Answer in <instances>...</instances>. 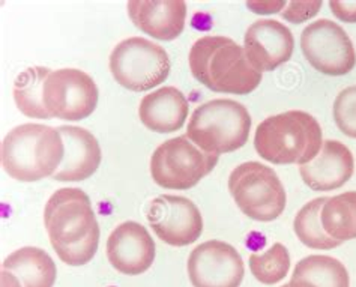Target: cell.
<instances>
[{
  "label": "cell",
  "instance_id": "1",
  "mask_svg": "<svg viewBox=\"0 0 356 287\" xmlns=\"http://www.w3.org/2000/svg\"><path fill=\"white\" fill-rule=\"evenodd\" d=\"M188 63L193 77L217 94L248 95L261 83L243 45L227 36L206 35L191 45Z\"/></svg>",
  "mask_w": 356,
  "mask_h": 287
},
{
  "label": "cell",
  "instance_id": "2",
  "mask_svg": "<svg viewBox=\"0 0 356 287\" xmlns=\"http://www.w3.org/2000/svg\"><path fill=\"white\" fill-rule=\"evenodd\" d=\"M63 156L65 143L59 129L41 124H23L13 128L0 146L2 167L18 182L53 178Z\"/></svg>",
  "mask_w": 356,
  "mask_h": 287
},
{
  "label": "cell",
  "instance_id": "3",
  "mask_svg": "<svg viewBox=\"0 0 356 287\" xmlns=\"http://www.w3.org/2000/svg\"><path fill=\"white\" fill-rule=\"evenodd\" d=\"M323 142L321 124L302 110H289L266 117L254 134L256 152L275 165L310 163L322 151Z\"/></svg>",
  "mask_w": 356,
  "mask_h": 287
},
{
  "label": "cell",
  "instance_id": "4",
  "mask_svg": "<svg viewBox=\"0 0 356 287\" xmlns=\"http://www.w3.org/2000/svg\"><path fill=\"white\" fill-rule=\"evenodd\" d=\"M248 108L235 99H212L194 110L186 137L206 154L224 155L248 143L251 131Z\"/></svg>",
  "mask_w": 356,
  "mask_h": 287
},
{
  "label": "cell",
  "instance_id": "5",
  "mask_svg": "<svg viewBox=\"0 0 356 287\" xmlns=\"http://www.w3.org/2000/svg\"><path fill=\"white\" fill-rule=\"evenodd\" d=\"M229 191L243 215L270 223L287 205L284 185L277 172L259 161L242 163L229 176Z\"/></svg>",
  "mask_w": 356,
  "mask_h": 287
},
{
  "label": "cell",
  "instance_id": "6",
  "mask_svg": "<svg viewBox=\"0 0 356 287\" xmlns=\"http://www.w3.org/2000/svg\"><path fill=\"white\" fill-rule=\"evenodd\" d=\"M108 67L118 85L131 92H146L168 79L172 63L161 45L133 36L111 50Z\"/></svg>",
  "mask_w": 356,
  "mask_h": 287
},
{
  "label": "cell",
  "instance_id": "7",
  "mask_svg": "<svg viewBox=\"0 0 356 287\" xmlns=\"http://www.w3.org/2000/svg\"><path fill=\"white\" fill-rule=\"evenodd\" d=\"M220 161V156L199 149L188 137L181 136L159 145L151 156V176L165 190L185 191L195 187Z\"/></svg>",
  "mask_w": 356,
  "mask_h": 287
},
{
  "label": "cell",
  "instance_id": "8",
  "mask_svg": "<svg viewBox=\"0 0 356 287\" xmlns=\"http://www.w3.org/2000/svg\"><path fill=\"white\" fill-rule=\"evenodd\" d=\"M44 106L60 120L88 119L97 110L99 90L88 72L76 68L51 71L44 83Z\"/></svg>",
  "mask_w": 356,
  "mask_h": 287
},
{
  "label": "cell",
  "instance_id": "9",
  "mask_svg": "<svg viewBox=\"0 0 356 287\" xmlns=\"http://www.w3.org/2000/svg\"><path fill=\"white\" fill-rule=\"evenodd\" d=\"M301 50L307 62L325 76L341 77L356 67V51L348 32L327 18L305 27L301 33Z\"/></svg>",
  "mask_w": 356,
  "mask_h": 287
},
{
  "label": "cell",
  "instance_id": "10",
  "mask_svg": "<svg viewBox=\"0 0 356 287\" xmlns=\"http://www.w3.org/2000/svg\"><path fill=\"white\" fill-rule=\"evenodd\" d=\"M44 226L51 245H71L88 238L99 224L86 192L60 188L45 203Z\"/></svg>",
  "mask_w": 356,
  "mask_h": 287
},
{
  "label": "cell",
  "instance_id": "11",
  "mask_svg": "<svg viewBox=\"0 0 356 287\" xmlns=\"http://www.w3.org/2000/svg\"><path fill=\"white\" fill-rule=\"evenodd\" d=\"M145 214L156 238L167 245H191L203 233L202 212L186 197L163 194L149 203Z\"/></svg>",
  "mask_w": 356,
  "mask_h": 287
},
{
  "label": "cell",
  "instance_id": "12",
  "mask_svg": "<svg viewBox=\"0 0 356 287\" xmlns=\"http://www.w3.org/2000/svg\"><path fill=\"white\" fill-rule=\"evenodd\" d=\"M186 271L193 287H241L245 266L235 247L212 239L193 249Z\"/></svg>",
  "mask_w": 356,
  "mask_h": 287
},
{
  "label": "cell",
  "instance_id": "13",
  "mask_svg": "<svg viewBox=\"0 0 356 287\" xmlns=\"http://www.w3.org/2000/svg\"><path fill=\"white\" fill-rule=\"evenodd\" d=\"M243 50L252 68L260 74L270 72L292 58L295 38L286 24L266 18L248 27L243 36Z\"/></svg>",
  "mask_w": 356,
  "mask_h": 287
},
{
  "label": "cell",
  "instance_id": "14",
  "mask_svg": "<svg viewBox=\"0 0 356 287\" xmlns=\"http://www.w3.org/2000/svg\"><path fill=\"white\" fill-rule=\"evenodd\" d=\"M155 240L137 221H125L107 239V259L124 275H142L155 262Z\"/></svg>",
  "mask_w": 356,
  "mask_h": 287
},
{
  "label": "cell",
  "instance_id": "15",
  "mask_svg": "<svg viewBox=\"0 0 356 287\" xmlns=\"http://www.w3.org/2000/svg\"><path fill=\"white\" fill-rule=\"evenodd\" d=\"M127 11L137 29L158 41H173L185 29L184 0H129Z\"/></svg>",
  "mask_w": 356,
  "mask_h": 287
},
{
  "label": "cell",
  "instance_id": "16",
  "mask_svg": "<svg viewBox=\"0 0 356 287\" xmlns=\"http://www.w3.org/2000/svg\"><path fill=\"white\" fill-rule=\"evenodd\" d=\"M355 170L353 154L339 140H325L316 158L299 165V174L313 191H335L349 182Z\"/></svg>",
  "mask_w": 356,
  "mask_h": 287
},
{
  "label": "cell",
  "instance_id": "17",
  "mask_svg": "<svg viewBox=\"0 0 356 287\" xmlns=\"http://www.w3.org/2000/svg\"><path fill=\"white\" fill-rule=\"evenodd\" d=\"M58 129L65 143V156L53 179L59 182L89 179L98 170L102 160V151L97 137L81 126L63 125Z\"/></svg>",
  "mask_w": 356,
  "mask_h": 287
},
{
  "label": "cell",
  "instance_id": "18",
  "mask_svg": "<svg viewBox=\"0 0 356 287\" xmlns=\"http://www.w3.org/2000/svg\"><path fill=\"white\" fill-rule=\"evenodd\" d=\"M190 113V103L179 89L164 86L145 95L138 106L142 124L158 134H170L185 125Z\"/></svg>",
  "mask_w": 356,
  "mask_h": 287
},
{
  "label": "cell",
  "instance_id": "19",
  "mask_svg": "<svg viewBox=\"0 0 356 287\" xmlns=\"http://www.w3.org/2000/svg\"><path fill=\"white\" fill-rule=\"evenodd\" d=\"M2 270L14 274L23 287H53L58 268L53 257L38 247H22L9 254Z\"/></svg>",
  "mask_w": 356,
  "mask_h": 287
},
{
  "label": "cell",
  "instance_id": "20",
  "mask_svg": "<svg viewBox=\"0 0 356 287\" xmlns=\"http://www.w3.org/2000/svg\"><path fill=\"white\" fill-rule=\"evenodd\" d=\"M289 287H350V277L339 259L312 254L296 263Z\"/></svg>",
  "mask_w": 356,
  "mask_h": 287
},
{
  "label": "cell",
  "instance_id": "21",
  "mask_svg": "<svg viewBox=\"0 0 356 287\" xmlns=\"http://www.w3.org/2000/svg\"><path fill=\"white\" fill-rule=\"evenodd\" d=\"M51 69L31 67L18 74L14 83V101L20 112L32 119H51L44 106V83Z\"/></svg>",
  "mask_w": 356,
  "mask_h": 287
},
{
  "label": "cell",
  "instance_id": "22",
  "mask_svg": "<svg viewBox=\"0 0 356 287\" xmlns=\"http://www.w3.org/2000/svg\"><path fill=\"white\" fill-rule=\"evenodd\" d=\"M322 226L337 240L356 239V191L327 197L322 208Z\"/></svg>",
  "mask_w": 356,
  "mask_h": 287
},
{
  "label": "cell",
  "instance_id": "23",
  "mask_svg": "<svg viewBox=\"0 0 356 287\" xmlns=\"http://www.w3.org/2000/svg\"><path fill=\"white\" fill-rule=\"evenodd\" d=\"M326 200L327 197H317L305 203L293 220L295 235L312 249H334L343 244L327 235L322 226V208Z\"/></svg>",
  "mask_w": 356,
  "mask_h": 287
},
{
  "label": "cell",
  "instance_id": "24",
  "mask_svg": "<svg viewBox=\"0 0 356 287\" xmlns=\"http://www.w3.org/2000/svg\"><path fill=\"white\" fill-rule=\"evenodd\" d=\"M248 265L252 277L259 283L265 286L278 284L286 279L290 271L289 249L281 243H275L264 254L252 253Z\"/></svg>",
  "mask_w": 356,
  "mask_h": 287
},
{
  "label": "cell",
  "instance_id": "25",
  "mask_svg": "<svg viewBox=\"0 0 356 287\" xmlns=\"http://www.w3.org/2000/svg\"><path fill=\"white\" fill-rule=\"evenodd\" d=\"M99 236H101V231L98 226L97 229H93L90 231V235L88 238H84L77 244L51 245V247L65 265L83 266V265H88L92 259L95 257L98 252V245H99Z\"/></svg>",
  "mask_w": 356,
  "mask_h": 287
},
{
  "label": "cell",
  "instance_id": "26",
  "mask_svg": "<svg viewBox=\"0 0 356 287\" xmlns=\"http://www.w3.org/2000/svg\"><path fill=\"white\" fill-rule=\"evenodd\" d=\"M332 116L337 128L350 138H356V86L343 89L332 106Z\"/></svg>",
  "mask_w": 356,
  "mask_h": 287
},
{
  "label": "cell",
  "instance_id": "27",
  "mask_svg": "<svg viewBox=\"0 0 356 287\" xmlns=\"http://www.w3.org/2000/svg\"><path fill=\"white\" fill-rule=\"evenodd\" d=\"M322 0H292V2H287L281 15L289 23L301 24L313 20L322 9Z\"/></svg>",
  "mask_w": 356,
  "mask_h": 287
},
{
  "label": "cell",
  "instance_id": "28",
  "mask_svg": "<svg viewBox=\"0 0 356 287\" xmlns=\"http://www.w3.org/2000/svg\"><path fill=\"white\" fill-rule=\"evenodd\" d=\"M330 9L337 20L348 24L356 23V0H331Z\"/></svg>",
  "mask_w": 356,
  "mask_h": 287
},
{
  "label": "cell",
  "instance_id": "29",
  "mask_svg": "<svg viewBox=\"0 0 356 287\" xmlns=\"http://www.w3.org/2000/svg\"><path fill=\"white\" fill-rule=\"evenodd\" d=\"M245 5L252 14L273 15L283 13L287 2L286 0H250Z\"/></svg>",
  "mask_w": 356,
  "mask_h": 287
},
{
  "label": "cell",
  "instance_id": "30",
  "mask_svg": "<svg viewBox=\"0 0 356 287\" xmlns=\"http://www.w3.org/2000/svg\"><path fill=\"white\" fill-rule=\"evenodd\" d=\"M0 287H23V284L14 274L2 270L0 272Z\"/></svg>",
  "mask_w": 356,
  "mask_h": 287
},
{
  "label": "cell",
  "instance_id": "31",
  "mask_svg": "<svg viewBox=\"0 0 356 287\" xmlns=\"http://www.w3.org/2000/svg\"><path fill=\"white\" fill-rule=\"evenodd\" d=\"M281 287H289V284H284V286H281Z\"/></svg>",
  "mask_w": 356,
  "mask_h": 287
}]
</instances>
